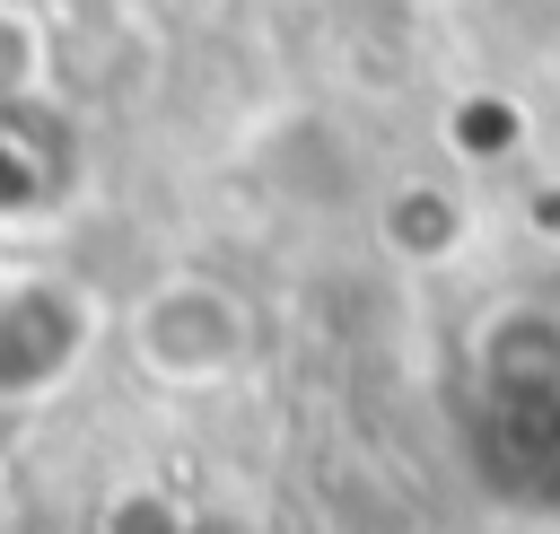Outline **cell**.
Returning <instances> with one entry per match:
<instances>
[{"mask_svg":"<svg viewBox=\"0 0 560 534\" xmlns=\"http://www.w3.org/2000/svg\"><path fill=\"white\" fill-rule=\"evenodd\" d=\"M131 350L166 376V385H210L245 359V298L219 280H166L140 315H131Z\"/></svg>","mask_w":560,"mask_h":534,"instance_id":"cell-1","label":"cell"},{"mask_svg":"<svg viewBox=\"0 0 560 534\" xmlns=\"http://www.w3.org/2000/svg\"><path fill=\"white\" fill-rule=\"evenodd\" d=\"M79 298L61 280H18L0 289V394H44L70 359H79Z\"/></svg>","mask_w":560,"mask_h":534,"instance_id":"cell-2","label":"cell"},{"mask_svg":"<svg viewBox=\"0 0 560 534\" xmlns=\"http://www.w3.org/2000/svg\"><path fill=\"white\" fill-rule=\"evenodd\" d=\"M61 184H70V131L35 96L0 105V210H44Z\"/></svg>","mask_w":560,"mask_h":534,"instance_id":"cell-3","label":"cell"},{"mask_svg":"<svg viewBox=\"0 0 560 534\" xmlns=\"http://www.w3.org/2000/svg\"><path fill=\"white\" fill-rule=\"evenodd\" d=\"M35 96V26L18 9H0V105Z\"/></svg>","mask_w":560,"mask_h":534,"instance_id":"cell-4","label":"cell"}]
</instances>
